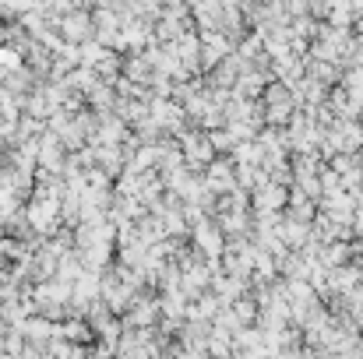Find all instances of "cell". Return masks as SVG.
Segmentation results:
<instances>
[{
	"instance_id": "obj_2",
	"label": "cell",
	"mask_w": 363,
	"mask_h": 359,
	"mask_svg": "<svg viewBox=\"0 0 363 359\" xmlns=\"http://www.w3.org/2000/svg\"><path fill=\"white\" fill-rule=\"evenodd\" d=\"M212 183H219L223 190H233V169L230 166H216L212 169Z\"/></svg>"
},
{
	"instance_id": "obj_3",
	"label": "cell",
	"mask_w": 363,
	"mask_h": 359,
	"mask_svg": "<svg viewBox=\"0 0 363 359\" xmlns=\"http://www.w3.org/2000/svg\"><path fill=\"white\" fill-rule=\"evenodd\" d=\"M223 229H226V233H240V229H247V219H243V215H230V219L223 222Z\"/></svg>"
},
{
	"instance_id": "obj_1",
	"label": "cell",
	"mask_w": 363,
	"mask_h": 359,
	"mask_svg": "<svg viewBox=\"0 0 363 359\" xmlns=\"http://www.w3.org/2000/svg\"><path fill=\"white\" fill-rule=\"evenodd\" d=\"M286 201H289L286 183L261 180V183H257V190H254V205H257V212H282V208H286Z\"/></svg>"
}]
</instances>
